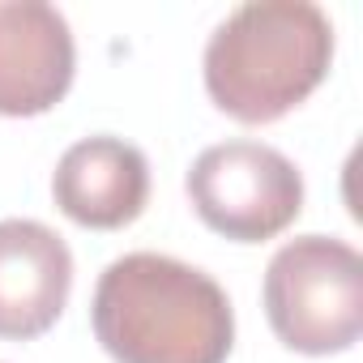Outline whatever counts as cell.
<instances>
[{"mask_svg":"<svg viewBox=\"0 0 363 363\" xmlns=\"http://www.w3.org/2000/svg\"><path fill=\"white\" fill-rule=\"evenodd\" d=\"M274 337L295 354H342L363 333V257L333 235L286 240L261 286Z\"/></svg>","mask_w":363,"mask_h":363,"instance_id":"cell-3","label":"cell"},{"mask_svg":"<svg viewBox=\"0 0 363 363\" xmlns=\"http://www.w3.org/2000/svg\"><path fill=\"white\" fill-rule=\"evenodd\" d=\"M90 325L116 363H227L235 312L227 291L167 252H124L94 286Z\"/></svg>","mask_w":363,"mask_h":363,"instance_id":"cell-1","label":"cell"},{"mask_svg":"<svg viewBox=\"0 0 363 363\" xmlns=\"http://www.w3.org/2000/svg\"><path fill=\"white\" fill-rule=\"evenodd\" d=\"M73 291L69 244L35 218L0 223V337L30 342L43 337Z\"/></svg>","mask_w":363,"mask_h":363,"instance_id":"cell-6","label":"cell"},{"mask_svg":"<svg viewBox=\"0 0 363 363\" xmlns=\"http://www.w3.org/2000/svg\"><path fill=\"white\" fill-rule=\"evenodd\" d=\"M333 65V22L312 0H248L206 43V94L240 124L295 111Z\"/></svg>","mask_w":363,"mask_h":363,"instance_id":"cell-2","label":"cell"},{"mask_svg":"<svg viewBox=\"0 0 363 363\" xmlns=\"http://www.w3.org/2000/svg\"><path fill=\"white\" fill-rule=\"evenodd\" d=\"M77 73L73 30L43 0H0V116L52 111Z\"/></svg>","mask_w":363,"mask_h":363,"instance_id":"cell-5","label":"cell"},{"mask_svg":"<svg viewBox=\"0 0 363 363\" xmlns=\"http://www.w3.org/2000/svg\"><path fill=\"white\" fill-rule=\"evenodd\" d=\"M52 197L77 227L120 231L150 201V162L124 137H82L56 162Z\"/></svg>","mask_w":363,"mask_h":363,"instance_id":"cell-7","label":"cell"},{"mask_svg":"<svg viewBox=\"0 0 363 363\" xmlns=\"http://www.w3.org/2000/svg\"><path fill=\"white\" fill-rule=\"evenodd\" d=\"M184 189L197 218L235 244H265L303 210L299 167L265 141H223L201 150Z\"/></svg>","mask_w":363,"mask_h":363,"instance_id":"cell-4","label":"cell"}]
</instances>
